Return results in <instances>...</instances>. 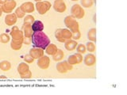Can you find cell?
Here are the masks:
<instances>
[{
    "instance_id": "cell-32",
    "label": "cell",
    "mask_w": 127,
    "mask_h": 95,
    "mask_svg": "<svg viewBox=\"0 0 127 95\" xmlns=\"http://www.w3.org/2000/svg\"><path fill=\"white\" fill-rule=\"evenodd\" d=\"M80 37H81L80 32L78 31V32H75V33H72V37H71V38L75 40V41H78L79 39H80Z\"/></svg>"
},
{
    "instance_id": "cell-29",
    "label": "cell",
    "mask_w": 127,
    "mask_h": 95,
    "mask_svg": "<svg viewBox=\"0 0 127 95\" xmlns=\"http://www.w3.org/2000/svg\"><path fill=\"white\" fill-rule=\"evenodd\" d=\"M14 14L18 17V18H24L26 16V13H24V12L22 10V9L20 7H18L17 9H16Z\"/></svg>"
},
{
    "instance_id": "cell-35",
    "label": "cell",
    "mask_w": 127,
    "mask_h": 95,
    "mask_svg": "<svg viewBox=\"0 0 127 95\" xmlns=\"http://www.w3.org/2000/svg\"><path fill=\"white\" fill-rule=\"evenodd\" d=\"M6 2V0H0V4H1V5H2L3 3H5Z\"/></svg>"
},
{
    "instance_id": "cell-37",
    "label": "cell",
    "mask_w": 127,
    "mask_h": 95,
    "mask_svg": "<svg viewBox=\"0 0 127 95\" xmlns=\"http://www.w3.org/2000/svg\"><path fill=\"white\" fill-rule=\"evenodd\" d=\"M34 1H36V2H40V1H41V0H34Z\"/></svg>"
},
{
    "instance_id": "cell-15",
    "label": "cell",
    "mask_w": 127,
    "mask_h": 95,
    "mask_svg": "<svg viewBox=\"0 0 127 95\" xmlns=\"http://www.w3.org/2000/svg\"><path fill=\"white\" fill-rule=\"evenodd\" d=\"M83 62H84L85 65L88 66V67H91V66H94L96 63V57L95 55L93 54H87L84 59H83Z\"/></svg>"
},
{
    "instance_id": "cell-25",
    "label": "cell",
    "mask_w": 127,
    "mask_h": 95,
    "mask_svg": "<svg viewBox=\"0 0 127 95\" xmlns=\"http://www.w3.org/2000/svg\"><path fill=\"white\" fill-rule=\"evenodd\" d=\"M86 48L90 52H94V51H95V45L92 41L87 42L86 44Z\"/></svg>"
},
{
    "instance_id": "cell-9",
    "label": "cell",
    "mask_w": 127,
    "mask_h": 95,
    "mask_svg": "<svg viewBox=\"0 0 127 95\" xmlns=\"http://www.w3.org/2000/svg\"><path fill=\"white\" fill-rule=\"evenodd\" d=\"M50 64V59L47 55H43L37 60V66L42 70H46L49 68Z\"/></svg>"
},
{
    "instance_id": "cell-19",
    "label": "cell",
    "mask_w": 127,
    "mask_h": 95,
    "mask_svg": "<svg viewBox=\"0 0 127 95\" xmlns=\"http://www.w3.org/2000/svg\"><path fill=\"white\" fill-rule=\"evenodd\" d=\"M32 29L33 32H40L44 29V24L41 21H34L32 24Z\"/></svg>"
},
{
    "instance_id": "cell-8",
    "label": "cell",
    "mask_w": 127,
    "mask_h": 95,
    "mask_svg": "<svg viewBox=\"0 0 127 95\" xmlns=\"http://www.w3.org/2000/svg\"><path fill=\"white\" fill-rule=\"evenodd\" d=\"M73 69L72 65H71L70 63H68L67 61H64V62H60L57 63V70L58 72L61 74L67 73L68 71H71Z\"/></svg>"
},
{
    "instance_id": "cell-33",
    "label": "cell",
    "mask_w": 127,
    "mask_h": 95,
    "mask_svg": "<svg viewBox=\"0 0 127 95\" xmlns=\"http://www.w3.org/2000/svg\"><path fill=\"white\" fill-rule=\"evenodd\" d=\"M32 42L31 41V37H24V40H23V44H26L27 45H30V44Z\"/></svg>"
},
{
    "instance_id": "cell-34",
    "label": "cell",
    "mask_w": 127,
    "mask_h": 95,
    "mask_svg": "<svg viewBox=\"0 0 127 95\" xmlns=\"http://www.w3.org/2000/svg\"><path fill=\"white\" fill-rule=\"evenodd\" d=\"M2 13H3V11H2V5L0 4V17L2 16Z\"/></svg>"
},
{
    "instance_id": "cell-3",
    "label": "cell",
    "mask_w": 127,
    "mask_h": 95,
    "mask_svg": "<svg viewBox=\"0 0 127 95\" xmlns=\"http://www.w3.org/2000/svg\"><path fill=\"white\" fill-rule=\"evenodd\" d=\"M72 33L68 29H57L55 31V37L59 42L64 43L67 40L71 39Z\"/></svg>"
},
{
    "instance_id": "cell-21",
    "label": "cell",
    "mask_w": 127,
    "mask_h": 95,
    "mask_svg": "<svg viewBox=\"0 0 127 95\" xmlns=\"http://www.w3.org/2000/svg\"><path fill=\"white\" fill-rule=\"evenodd\" d=\"M87 37L91 41H96V29L95 28H92V29H89L88 33H87Z\"/></svg>"
},
{
    "instance_id": "cell-14",
    "label": "cell",
    "mask_w": 127,
    "mask_h": 95,
    "mask_svg": "<svg viewBox=\"0 0 127 95\" xmlns=\"http://www.w3.org/2000/svg\"><path fill=\"white\" fill-rule=\"evenodd\" d=\"M20 8H21L24 13H29V14L33 13L35 10V6L33 5V3L31 2H26L22 3Z\"/></svg>"
},
{
    "instance_id": "cell-23",
    "label": "cell",
    "mask_w": 127,
    "mask_h": 95,
    "mask_svg": "<svg viewBox=\"0 0 127 95\" xmlns=\"http://www.w3.org/2000/svg\"><path fill=\"white\" fill-rule=\"evenodd\" d=\"M11 68V64L9 61L3 60L0 63V69L3 71H10Z\"/></svg>"
},
{
    "instance_id": "cell-2",
    "label": "cell",
    "mask_w": 127,
    "mask_h": 95,
    "mask_svg": "<svg viewBox=\"0 0 127 95\" xmlns=\"http://www.w3.org/2000/svg\"><path fill=\"white\" fill-rule=\"evenodd\" d=\"M31 41L34 48H42L44 50L50 44L49 37L42 31L33 32L31 37Z\"/></svg>"
},
{
    "instance_id": "cell-36",
    "label": "cell",
    "mask_w": 127,
    "mask_h": 95,
    "mask_svg": "<svg viewBox=\"0 0 127 95\" xmlns=\"http://www.w3.org/2000/svg\"><path fill=\"white\" fill-rule=\"evenodd\" d=\"M0 78H6V76H5V75H2V76H0Z\"/></svg>"
},
{
    "instance_id": "cell-4",
    "label": "cell",
    "mask_w": 127,
    "mask_h": 95,
    "mask_svg": "<svg viewBox=\"0 0 127 95\" xmlns=\"http://www.w3.org/2000/svg\"><path fill=\"white\" fill-rule=\"evenodd\" d=\"M64 24L66 27L71 32V33H75V32L79 31V23L75 21L74 18H72L70 15L67 16L64 18Z\"/></svg>"
},
{
    "instance_id": "cell-5",
    "label": "cell",
    "mask_w": 127,
    "mask_h": 95,
    "mask_svg": "<svg viewBox=\"0 0 127 95\" xmlns=\"http://www.w3.org/2000/svg\"><path fill=\"white\" fill-rule=\"evenodd\" d=\"M71 17L76 19H81L84 17L85 15V12L83 8L79 5V4H74V5L71 6Z\"/></svg>"
},
{
    "instance_id": "cell-11",
    "label": "cell",
    "mask_w": 127,
    "mask_h": 95,
    "mask_svg": "<svg viewBox=\"0 0 127 95\" xmlns=\"http://www.w3.org/2000/svg\"><path fill=\"white\" fill-rule=\"evenodd\" d=\"M53 8L58 13H64L67 9V6L64 0H55L53 3Z\"/></svg>"
},
{
    "instance_id": "cell-17",
    "label": "cell",
    "mask_w": 127,
    "mask_h": 95,
    "mask_svg": "<svg viewBox=\"0 0 127 95\" xmlns=\"http://www.w3.org/2000/svg\"><path fill=\"white\" fill-rule=\"evenodd\" d=\"M22 31L23 32L24 37H31L33 33V31L32 29V25H26L24 24L22 27Z\"/></svg>"
},
{
    "instance_id": "cell-13",
    "label": "cell",
    "mask_w": 127,
    "mask_h": 95,
    "mask_svg": "<svg viewBox=\"0 0 127 95\" xmlns=\"http://www.w3.org/2000/svg\"><path fill=\"white\" fill-rule=\"evenodd\" d=\"M17 20H18V17L16 16V14L14 13L12 14L10 13L8 14L5 17V23L8 26H13L17 22Z\"/></svg>"
},
{
    "instance_id": "cell-31",
    "label": "cell",
    "mask_w": 127,
    "mask_h": 95,
    "mask_svg": "<svg viewBox=\"0 0 127 95\" xmlns=\"http://www.w3.org/2000/svg\"><path fill=\"white\" fill-rule=\"evenodd\" d=\"M20 76H21V78H23V79L30 78H32V72H31L30 70L29 71H28V72H26V73H25V74H21Z\"/></svg>"
},
{
    "instance_id": "cell-16",
    "label": "cell",
    "mask_w": 127,
    "mask_h": 95,
    "mask_svg": "<svg viewBox=\"0 0 127 95\" xmlns=\"http://www.w3.org/2000/svg\"><path fill=\"white\" fill-rule=\"evenodd\" d=\"M78 45L77 41H75V40H67L64 42V47L67 51H73L76 48V47Z\"/></svg>"
},
{
    "instance_id": "cell-12",
    "label": "cell",
    "mask_w": 127,
    "mask_h": 95,
    "mask_svg": "<svg viewBox=\"0 0 127 95\" xmlns=\"http://www.w3.org/2000/svg\"><path fill=\"white\" fill-rule=\"evenodd\" d=\"M32 57L34 59H39L41 56H43L44 54H45V51L42 48H33L30 50V53H29Z\"/></svg>"
},
{
    "instance_id": "cell-10",
    "label": "cell",
    "mask_w": 127,
    "mask_h": 95,
    "mask_svg": "<svg viewBox=\"0 0 127 95\" xmlns=\"http://www.w3.org/2000/svg\"><path fill=\"white\" fill-rule=\"evenodd\" d=\"M67 62L70 63L71 65H75V64H79L83 61V55L80 53H75L74 55H71L67 59Z\"/></svg>"
},
{
    "instance_id": "cell-6",
    "label": "cell",
    "mask_w": 127,
    "mask_h": 95,
    "mask_svg": "<svg viewBox=\"0 0 127 95\" xmlns=\"http://www.w3.org/2000/svg\"><path fill=\"white\" fill-rule=\"evenodd\" d=\"M51 3L49 1H40L37 2L35 5L36 9H37L39 14L43 15L45 14L51 8Z\"/></svg>"
},
{
    "instance_id": "cell-7",
    "label": "cell",
    "mask_w": 127,
    "mask_h": 95,
    "mask_svg": "<svg viewBox=\"0 0 127 95\" xmlns=\"http://www.w3.org/2000/svg\"><path fill=\"white\" fill-rule=\"evenodd\" d=\"M16 6L17 2H15V0H6V2L2 5V10L4 13L10 14L15 9Z\"/></svg>"
},
{
    "instance_id": "cell-22",
    "label": "cell",
    "mask_w": 127,
    "mask_h": 95,
    "mask_svg": "<svg viewBox=\"0 0 127 95\" xmlns=\"http://www.w3.org/2000/svg\"><path fill=\"white\" fill-rule=\"evenodd\" d=\"M64 57V53L61 49H58L53 55V60L54 61H61Z\"/></svg>"
},
{
    "instance_id": "cell-20",
    "label": "cell",
    "mask_w": 127,
    "mask_h": 95,
    "mask_svg": "<svg viewBox=\"0 0 127 95\" xmlns=\"http://www.w3.org/2000/svg\"><path fill=\"white\" fill-rule=\"evenodd\" d=\"M45 50L46 54L49 55H53L56 52H57L58 48H57V45H54V44H49V45L45 48Z\"/></svg>"
},
{
    "instance_id": "cell-30",
    "label": "cell",
    "mask_w": 127,
    "mask_h": 95,
    "mask_svg": "<svg viewBox=\"0 0 127 95\" xmlns=\"http://www.w3.org/2000/svg\"><path fill=\"white\" fill-rule=\"evenodd\" d=\"M24 60H25V62L27 63H32L34 61V59L32 57L30 54H27L25 55V57H24Z\"/></svg>"
},
{
    "instance_id": "cell-27",
    "label": "cell",
    "mask_w": 127,
    "mask_h": 95,
    "mask_svg": "<svg viewBox=\"0 0 127 95\" xmlns=\"http://www.w3.org/2000/svg\"><path fill=\"white\" fill-rule=\"evenodd\" d=\"M94 3V0H81V4L83 7L90 8L92 6Z\"/></svg>"
},
{
    "instance_id": "cell-18",
    "label": "cell",
    "mask_w": 127,
    "mask_h": 95,
    "mask_svg": "<svg viewBox=\"0 0 127 95\" xmlns=\"http://www.w3.org/2000/svg\"><path fill=\"white\" fill-rule=\"evenodd\" d=\"M30 71V67L27 64V63H21L18 67V71L19 74H23Z\"/></svg>"
},
{
    "instance_id": "cell-26",
    "label": "cell",
    "mask_w": 127,
    "mask_h": 95,
    "mask_svg": "<svg viewBox=\"0 0 127 95\" xmlns=\"http://www.w3.org/2000/svg\"><path fill=\"white\" fill-rule=\"evenodd\" d=\"M10 41V36L6 34V33H2L1 35H0V41H1L2 43H8Z\"/></svg>"
},
{
    "instance_id": "cell-38",
    "label": "cell",
    "mask_w": 127,
    "mask_h": 95,
    "mask_svg": "<svg viewBox=\"0 0 127 95\" xmlns=\"http://www.w3.org/2000/svg\"><path fill=\"white\" fill-rule=\"evenodd\" d=\"M71 1H74L75 2V1H78V0H71Z\"/></svg>"
},
{
    "instance_id": "cell-1",
    "label": "cell",
    "mask_w": 127,
    "mask_h": 95,
    "mask_svg": "<svg viewBox=\"0 0 127 95\" xmlns=\"http://www.w3.org/2000/svg\"><path fill=\"white\" fill-rule=\"evenodd\" d=\"M10 36L12 37V41L10 43V47L15 51L20 50L23 45L24 34L22 30L18 29V26L13 25L10 30Z\"/></svg>"
},
{
    "instance_id": "cell-28",
    "label": "cell",
    "mask_w": 127,
    "mask_h": 95,
    "mask_svg": "<svg viewBox=\"0 0 127 95\" xmlns=\"http://www.w3.org/2000/svg\"><path fill=\"white\" fill-rule=\"evenodd\" d=\"M76 50H77V52L80 54H84L87 51L86 45H83V44H78V45L76 47Z\"/></svg>"
},
{
    "instance_id": "cell-24",
    "label": "cell",
    "mask_w": 127,
    "mask_h": 95,
    "mask_svg": "<svg viewBox=\"0 0 127 95\" xmlns=\"http://www.w3.org/2000/svg\"><path fill=\"white\" fill-rule=\"evenodd\" d=\"M35 21V18L32 15H26L25 18H24V24H26V25H32Z\"/></svg>"
}]
</instances>
